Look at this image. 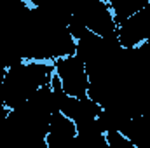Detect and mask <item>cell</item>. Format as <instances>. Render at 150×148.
<instances>
[{
  "instance_id": "obj_2",
  "label": "cell",
  "mask_w": 150,
  "mask_h": 148,
  "mask_svg": "<svg viewBox=\"0 0 150 148\" xmlns=\"http://www.w3.org/2000/svg\"><path fill=\"white\" fill-rule=\"evenodd\" d=\"M105 140H107V147L108 148H138L119 129H108L105 132Z\"/></svg>"
},
{
  "instance_id": "obj_1",
  "label": "cell",
  "mask_w": 150,
  "mask_h": 148,
  "mask_svg": "<svg viewBox=\"0 0 150 148\" xmlns=\"http://www.w3.org/2000/svg\"><path fill=\"white\" fill-rule=\"evenodd\" d=\"M54 73L59 80L65 96L75 99H86L89 92V75L86 63L75 52L54 61Z\"/></svg>"
}]
</instances>
